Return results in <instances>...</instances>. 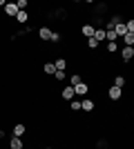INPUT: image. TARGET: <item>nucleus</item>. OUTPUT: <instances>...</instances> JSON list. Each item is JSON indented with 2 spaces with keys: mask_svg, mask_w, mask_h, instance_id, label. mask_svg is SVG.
I'll return each mask as SVG.
<instances>
[{
  "mask_svg": "<svg viewBox=\"0 0 134 149\" xmlns=\"http://www.w3.org/2000/svg\"><path fill=\"white\" fill-rule=\"evenodd\" d=\"M116 49H119V45H116V42H107V54H114Z\"/></svg>",
  "mask_w": 134,
  "mask_h": 149,
  "instance_id": "21",
  "label": "nucleus"
},
{
  "mask_svg": "<svg viewBox=\"0 0 134 149\" xmlns=\"http://www.w3.org/2000/svg\"><path fill=\"white\" fill-rule=\"evenodd\" d=\"M121 96H123V89L114 87V85H109V89H107V98H109V100H121Z\"/></svg>",
  "mask_w": 134,
  "mask_h": 149,
  "instance_id": "1",
  "label": "nucleus"
},
{
  "mask_svg": "<svg viewBox=\"0 0 134 149\" xmlns=\"http://www.w3.org/2000/svg\"><path fill=\"white\" fill-rule=\"evenodd\" d=\"M81 111L92 113V111H94V100H92V98H83V100H81Z\"/></svg>",
  "mask_w": 134,
  "mask_h": 149,
  "instance_id": "2",
  "label": "nucleus"
},
{
  "mask_svg": "<svg viewBox=\"0 0 134 149\" xmlns=\"http://www.w3.org/2000/svg\"><path fill=\"white\" fill-rule=\"evenodd\" d=\"M87 91H89V85H85V82H81V85L74 87V93H76V96H87Z\"/></svg>",
  "mask_w": 134,
  "mask_h": 149,
  "instance_id": "8",
  "label": "nucleus"
},
{
  "mask_svg": "<svg viewBox=\"0 0 134 149\" xmlns=\"http://www.w3.org/2000/svg\"><path fill=\"white\" fill-rule=\"evenodd\" d=\"M125 25V31L128 33H134V20H128V22H123Z\"/></svg>",
  "mask_w": 134,
  "mask_h": 149,
  "instance_id": "19",
  "label": "nucleus"
},
{
  "mask_svg": "<svg viewBox=\"0 0 134 149\" xmlns=\"http://www.w3.org/2000/svg\"><path fill=\"white\" fill-rule=\"evenodd\" d=\"M123 42H125V47H134V33H125Z\"/></svg>",
  "mask_w": 134,
  "mask_h": 149,
  "instance_id": "17",
  "label": "nucleus"
},
{
  "mask_svg": "<svg viewBox=\"0 0 134 149\" xmlns=\"http://www.w3.org/2000/svg\"><path fill=\"white\" fill-rule=\"evenodd\" d=\"M74 96H76V93H74V87H69V85L60 91V98L63 100H74Z\"/></svg>",
  "mask_w": 134,
  "mask_h": 149,
  "instance_id": "7",
  "label": "nucleus"
},
{
  "mask_svg": "<svg viewBox=\"0 0 134 149\" xmlns=\"http://www.w3.org/2000/svg\"><path fill=\"white\" fill-rule=\"evenodd\" d=\"M81 31H83V36H87V38H94L96 25H83V27H81Z\"/></svg>",
  "mask_w": 134,
  "mask_h": 149,
  "instance_id": "10",
  "label": "nucleus"
},
{
  "mask_svg": "<svg viewBox=\"0 0 134 149\" xmlns=\"http://www.w3.org/2000/svg\"><path fill=\"white\" fill-rule=\"evenodd\" d=\"M69 109L72 111H81V100H76V98L69 100Z\"/></svg>",
  "mask_w": 134,
  "mask_h": 149,
  "instance_id": "18",
  "label": "nucleus"
},
{
  "mask_svg": "<svg viewBox=\"0 0 134 149\" xmlns=\"http://www.w3.org/2000/svg\"><path fill=\"white\" fill-rule=\"evenodd\" d=\"M121 58H123V62H130L134 58V47H123L121 49Z\"/></svg>",
  "mask_w": 134,
  "mask_h": 149,
  "instance_id": "3",
  "label": "nucleus"
},
{
  "mask_svg": "<svg viewBox=\"0 0 134 149\" xmlns=\"http://www.w3.org/2000/svg\"><path fill=\"white\" fill-rule=\"evenodd\" d=\"M87 47H89V49H96V47H98V42H96L94 38H87Z\"/></svg>",
  "mask_w": 134,
  "mask_h": 149,
  "instance_id": "23",
  "label": "nucleus"
},
{
  "mask_svg": "<svg viewBox=\"0 0 134 149\" xmlns=\"http://www.w3.org/2000/svg\"><path fill=\"white\" fill-rule=\"evenodd\" d=\"M38 38H40V40H45V42H49L51 29H49V27H40V29H38Z\"/></svg>",
  "mask_w": 134,
  "mask_h": 149,
  "instance_id": "6",
  "label": "nucleus"
},
{
  "mask_svg": "<svg viewBox=\"0 0 134 149\" xmlns=\"http://www.w3.org/2000/svg\"><path fill=\"white\" fill-rule=\"evenodd\" d=\"M5 136H7V131H5V129H0V140H2Z\"/></svg>",
  "mask_w": 134,
  "mask_h": 149,
  "instance_id": "24",
  "label": "nucleus"
},
{
  "mask_svg": "<svg viewBox=\"0 0 134 149\" xmlns=\"http://www.w3.org/2000/svg\"><path fill=\"white\" fill-rule=\"evenodd\" d=\"M16 20H18L20 25H25L27 20H29V13H27V11H18V13H16Z\"/></svg>",
  "mask_w": 134,
  "mask_h": 149,
  "instance_id": "16",
  "label": "nucleus"
},
{
  "mask_svg": "<svg viewBox=\"0 0 134 149\" xmlns=\"http://www.w3.org/2000/svg\"><path fill=\"white\" fill-rule=\"evenodd\" d=\"M125 82H128V78H125V76H114V80H112V85H114V87H119V89H123L125 87Z\"/></svg>",
  "mask_w": 134,
  "mask_h": 149,
  "instance_id": "9",
  "label": "nucleus"
},
{
  "mask_svg": "<svg viewBox=\"0 0 134 149\" xmlns=\"http://www.w3.org/2000/svg\"><path fill=\"white\" fill-rule=\"evenodd\" d=\"M119 25H123L121 16H112V18H109V22H107L105 27H107V29H114V27H119Z\"/></svg>",
  "mask_w": 134,
  "mask_h": 149,
  "instance_id": "12",
  "label": "nucleus"
},
{
  "mask_svg": "<svg viewBox=\"0 0 134 149\" xmlns=\"http://www.w3.org/2000/svg\"><path fill=\"white\" fill-rule=\"evenodd\" d=\"M94 40H96V42H103V40H105V29L96 27V31H94Z\"/></svg>",
  "mask_w": 134,
  "mask_h": 149,
  "instance_id": "15",
  "label": "nucleus"
},
{
  "mask_svg": "<svg viewBox=\"0 0 134 149\" xmlns=\"http://www.w3.org/2000/svg\"><path fill=\"white\" fill-rule=\"evenodd\" d=\"M83 82V76L81 74H72L69 76V87H76V85H81Z\"/></svg>",
  "mask_w": 134,
  "mask_h": 149,
  "instance_id": "13",
  "label": "nucleus"
},
{
  "mask_svg": "<svg viewBox=\"0 0 134 149\" xmlns=\"http://www.w3.org/2000/svg\"><path fill=\"white\" fill-rule=\"evenodd\" d=\"M5 13H7V16H11V18H16V13H18L16 2H5Z\"/></svg>",
  "mask_w": 134,
  "mask_h": 149,
  "instance_id": "5",
  "label": "nucleus"
},
{
  "mask_svg": "<svg viewBox=\"0 0 134 149\" xmlns=\"http://www.w3.org/2000/svg\"><path fill=\"white\" fill-rule=\"evenodd\" d=\"M49 42H60V33L51 31V38H49Z\"/></svg>",
  "mask_w": 134,
  "mask_h": 149,
  "instance_id": "22",
  "label": "nucleus"
},
{
  "mask_svg": "<svg viewBox=\"0 0 134 149\" xmlns=\"http://www.w3.org/2000/svg\"><path fill=\"white\" fill-rule=\"evenodd\" d=\"M43 71H45L47 76H54V74H56V67H54V62H45V65H43Z\"/></svg>",
  "mask_w": 134,
  "mask_h": 149,
  "instance_id": "14",
  "label": "nucleus"
},
{
  "mask_svg": "<svg viewBox=\"0 0 134 149\" xmlns=\"http://www.w3.org/2000/svg\"><path fill=\"white\" fill-rule=\"evenodd\" d=\"M25 134H27V127H25V125H20V123L11 129V136H13V138H22Z\"/></svg>",
  "mask_w": 134,
  "mask_h": 149,
  "instance_id": "4",
  "label": "nucleus"
},
{
  "mask_svg": "<svg viewBox=\"0 0 134 149\" xmlns=\"http://www.w3.org/2000/svg\"><path fill=\"white\" fill-rule=\"evenodd\" d=\"M9 149H25V145H22V138H13L9 140Z\"/></svg>",
  "mask_w": 134,
  "mask_h": 149,
  "instance_id": "11",
  "label": "nucleus"
},
{
  "mask_svg": "<svg viewBox=\"0 0 134 149\" xmlns=\"http://www.w3.org/2000/svg\"><path fill=\"white\" fill-rule=\"evenodd\" d=\"M54 78H56L58 82H63L65 78H67V74H65V71H56V74H54Z\"/></svg>",
  "mask_w": 134,
  "mask_h": 149,
  "instance_id": "20",
  "label": "nucleus"
},
{
  "mask_svg": "<svg viewBox=\"0 0 134 149\" xmlns=\"http://www.w3.org/2000/svg\"><path fill=\"white\" fill-rule=\"evenodd\" d=\"M43 149H51V147H43Z\"/></svg>",
  "mask_w": 134,
  "mask_h": 149,
  "instance_id": "25",
  "label": "nucleus"
}]
</instances>
